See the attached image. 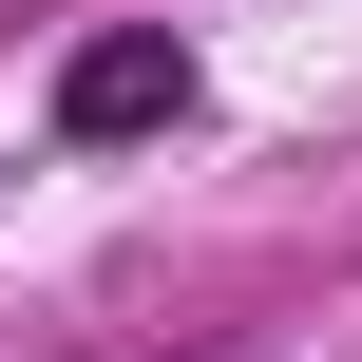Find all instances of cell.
I'll return each instance as SVG.
<instances>
[{
	"instance_id": "6da1fadb",
	"label": "cell",
	"mask_w": 362,
	"mask_h": 362,
	"mask_svg": "<svg viewBox=\"0 0 362 362\" xmlns=\"http://www.w3.org/2000/svg\"><path fill=\"white\" fill-rule=\"evenodd\" d=\"M172 115H191V57H172L153 19L76 38V76H57V134H172Z\"/></svg>"
}]
</instances>
